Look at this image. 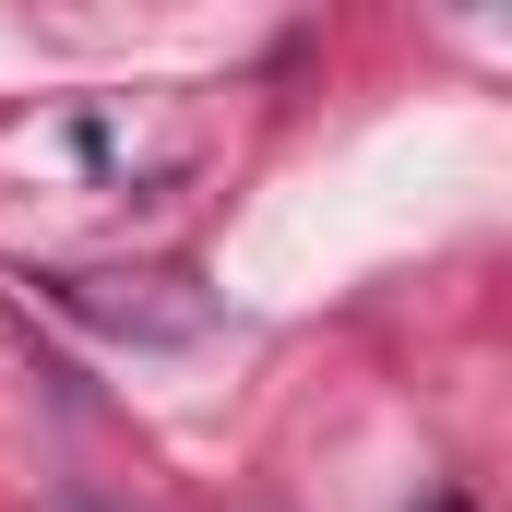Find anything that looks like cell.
<instances>
[{
    "label": "cell",
    "instance_id": "obj_1",
    "mask_svg": "<svg viewBox=\"0 0 512 512\" xmlns=\"http://www.w3.org/2000/svg\"><path fill=\"white\" fill-rule=\"evenodd\" d=\"M191 143H203L191 108L96 96V108H72V120L36 131V143H24V167H60V179H84V191H155L167 167H191Z\"/></svg>",
    "mask_w": 512,
    "mask_h": 512
},
{
    "label": "cell",
    "instance_id": "obj_2",
    "mask_svg": "<svg viewBox=\"0 0 512 512\" xmlns=\"http://www.w3.org/2000/svg\"><path fill=\"white\" fill-rule=\"evenodd\" d=\"M429 512H465V501H429Z\"/></svg>",
    "mask_w": 512,
    "mask_h": 512
}]
</instances>
